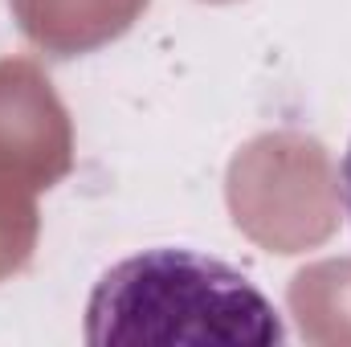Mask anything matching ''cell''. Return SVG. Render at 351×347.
<instances>
[{
  "label": "cell",
  "mask_w": 351,
  "mask_h": 347,
  "mask_svg": "<svg viewBox=\"0 0 351 347\" xmlns=\"http://www.w3.org/2000/svg\"><path fill=\"white\" fill-rule=\"evenodd\" d=\"M90 344H282L278 307L196 250H143L110 265L86 302Z\"/></svg>",
  "instance_id": "cell-1"
},
{
  "label": "cell",
  "mask_w": 351,
  "mask_h": 347,
  "mask_svg": "<svg viewBox=\"0 0 351 347\" xmlns=\"http://www.w3.org/2000/svg\"><path fill=\"white\" fill-rule=\"evenodd\" d=\"M339 176H343V204H348V217H351V139H348V152H343V164H339Z\"/></svg>",
  "instance_id": "cell-2"
}]
</instances>
